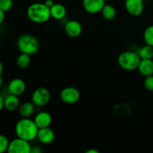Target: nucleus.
Returning a JSON list of instances; mask_svg holds the SVG:
<instances>
[{"instance_id": "nucleus-6", "label": "nucleus", "mask_w": 153, "mask_h": 153, "mask_svg": "<svg viewBox=\"0 0 153 153\" xmlns=\"http://www.w3.org/2000/svg\"><path fill=\"white\" fill-rule=\"evenodd\" d=\"M31 146L29 141L16 137L10 141L7 149L8 153H31Z\"/></svg>"}, {"instance_id": "nucleus-3", "label": "nucleus", "mask_w": 153, "mask_h": 153, "mask_svg": "<svg viewBox=\"0 0 153 153\" xmlns=\"http://www.w3.org/2000/svg\"><path fill=\"white\" fill-rule=\"evenodd\" d=\"M16 46L20 52L31 55L37 53L40 44L37 37L25 34L19 36L16 41Z\"/></svg>"}, {"instance_id": "nucleus-19", "label": "nucleus", "mask_w": 153, "mask_h": 153, "mask_svg": "<svg viewBox=\"0 0 153 153\" xmlns=\"http://www.w3.org/2000/svg\"><path fill=\"white\" fill-rule=\"evenodd\" d=\"M140 59H152L153 58V47L146 44L142 46L137 51H136Z\"/></svg>"}, {"instance_id": "nucleus-10", "label": "nucleus", "mask_w": 153, "mask_h": 153, "mask_svg": "<svg viewBox=\"0 0 153 153\" xmlns=\"http://www.w3.org/2000/svg\"><path fill=\"white\" fill-rule=\"evenodd\" d=\"M25 88H26V85H25V82L19 78L12 79L9 82L8 86H7L9 94L18 96V97L22 95L25 92Z\"/></svg>"}, {"instance_id": "nucleus-20", "label": "nucleus", "mask_w": 153, "mask_h": 153, "mask_svg": "<svg viewBox=\"0 0 153 153\" xmlns=\"http://www.w3.org/2000/svg\"><path fill=\"white\" fill-rule=\"evenodd\" d=\"M31 64V58L30 55L25 53H22L16 58V64L19 68L25 69L27 68Z\"/></svg>"}, {"instance_id": "nucleus-16", "label": "nucleus", "mask_w": 153, "mask_h": 153, "mask_svg": "<svg viewBox=\"0 0 153 153\" xmlns=\"http://www.w3.org/2000/svg\"><path fill=\"white\" fill-rule=\"evenodd\" d=\"M50 14L51 17H52L53 19L61 20L65 17L66 14H67V10L63 4H59V3H55L50 7Z\"/></svg>"}, {"instance_id": "nucleus-23", "label": "nucleus", "mask_w": 153, "mask_h": 153, "mask_svg": "<svg viewBox=\"0 0 153 153\" xmlns=\"http://www.w3.org/2000/svg\"><path fill=\"white\" fill-rule=\"evenodd\" d=\"M13 7V0H0V9L4 12L10 10Z\"/></svg>"}, {"instance_id": "nucleus-9", "label": "nucleus", "mask_w": 153, "mask_h": 153, "mask_svg": "<svg viewBox=\"0 0 153 153\" xmlns=\"http://www.w3.org/2000/svg\"><path fill=\"white\" fill-rule=\"evenodd\" d=\"M105 4V0H83L82 1L84 9L88 13L93 14L100 13Z\"/></svg>"}, {"instance_id": "nucleus-22", "label": "nucleus", "mask_w": 153, "mask_h": 153, "mask_svg": "<svg viewBox=\"0 0 153 153\" xmlns=\"http://www.w3.org/2000/svg\"><path fill=\"white\" fill-rule=\"evenodd\" d=\"M9 143L10 141L5 135L0 134V153L7 152Z\"/></svg>"}, {"instance_id": "nucleus-30", "label": "nucleus", "mask_w": 153, "mask_h": 153, "mask_svg": "<svg viewBox=\"0 0 153 153\" xmlns=\"http://www.w3.org/2000/svg\"><path fill=\"white\" fill-rule=\"evenodd\" d=\"M3 69H4V67H3L2 63H1V61H0V75L2 74V73H3Z\"/></svg>"}, {"instance_id": "nucleus-24", "label": "nucleus", "mask_w": 153, "mask_h": 153, "mask_svg": "<svg viewBox=\"0 0 153 153\" xmlns=\"http://www.w3.org/2000/svg\"><path fill=\"white\" fill-rule=\"evenodd\" d=\"M143 85H144L145 88L147 91L153 92V75L145 77Z\"/></svg>"}, {"instance_id": "nucleus-18", "label": "nucleus", "mask_w": 153, "mask_h": 153, "mask_svg": "<svg viewBox=\"0 0 153 153\" xmlns=\"http://www.w3.org/2000/svg\"><path fill=\"white\" fill-rule=\"evenodd\" d=\"M102 16L106 20H112L115 18L117 15V11L113 5L109 4H105L101 11Z\"/></svg>"}, {"instance_id": "nucleus-29", "label": "nucleus", "mask_w": 153, "mask_h": 153, "mask_svg": "<svg viewBox=\"0 0 153 153\" xmlns=\"http://www.w3.org/2000/svg\"><path fill=\"white\" fill-rule=\"evenodd\" d=\"M86 153H99V151L95 149H90L86 151Z\"/></svg>"}, {"instance_id": "nucleus-5", "label": "nucleus", "mask_w": 153, "mask_h": 153, "mask_svg": "<svg viewBox=\"0 0 153 153\" xmlns=\"http://www.w3.org/2000/svg\"><path fill=\"white\" fill-rule=\"evenodd\" d=\"M51 94L46 88H38L33 92L31 95V102L37 107H43L47 105L50 100Z\"/></svg>"}, {"instance_id": "nucleus-27", "label": "nucleus", "mask_w": 153, "mask_h": 153, "mask_svg": "<svg viewBox=\"0 0 153 153\" xmlns=\"http://www.w3.org/2000/svg\"><path fill=\"white\" fill-rule=\"evenodd\" d=\"M44 4H46L47 7H49V8H50V7H52L54 4H55V2H54L53 0H46L44 2Z\"/></svg>"}, {"instance_id": "nucleus-8", "label": "nucleus", "mask_w": 153, "mask_h": 153, "mask_svg": "<svg viewBox=\"0 0 153 153\" xmlns=\"http://www.w3.org/2000/svg\"><path fill=\"white\" fill-rule=\"evenodd\" d=\"M125 7L131 16H138L142 14L144 8L143 0H126Z\"/></svg>"}, {"instance_id": "nucleus-2", "label": "nucleus", "mask_w": 153, "mask_h": 153, "mask_svg": "<svg viewBox=\"0 0 153 153\" xmlns=\"http://www.w3.org/2000/svg\"><path fill=\"white\" fill-rule=\"evenodd\" d=\"M27 16L35 23H45L51 18L50 8L44 3H33L27 9Z\"/></svg>"}, {"instance_id": "nucleus-1", "label": "nucleus", "mask_w": 153, "mask_h": 153, "mask_svg": "<svg viewBox=\"0 0 153 153\" xmlns=\"http://www.w3.org/2000/svg\"><path fill=\"white\" fill-rule=\"evenodd\" d=\"M39 128L34 120L29 117H22L15 126V133L18 137L28 141H31L37 138Z\"/></svg>"}, {"instance_id": "nucleus-32", "label": "nucleus", "mask_w": 153, "mask_h": 153, "mask_svg": "<svg viewBox=\"0 0 153 153\" xmlns=\"http://www.w3.org/2000/svg\"><path fill=\"white\" fill-rule=\"evenodd\" d=\"M105 1H111V0H105Z\"/></svg>"}, {"instance_id": "nucleus-14", "label": "nucleus", "mask_w": 153, "mask_h": 153, "mask_svg": "<svg viewBox=\"0 0 153 153\" xmlns=\"http://www.w3.org/2000/svg\"><path fill=\"white\" fill-rule=\"evenodd\" d=\"M20 105L18 96L10 94L4 98V108L8 111H14L17 110Z\"/></svg>"}, {"instance_id": "nucleus-21", "label": "nucleus", "mask_w": 153, "mask_h": 153, "mask_svg": "<svg viewBox=\"0 0 153 153\" xmlns=\"http://www.w3.org/2000/svg\"><path fill=\"white\" fill-rule=\"evenodd\" d=\"M143 40L146 44L153 47V25H149L145 29L143 33Z\"/></svg>"}, {"instance_id": "nucleus-7", "label": "nucleus", "mask_w": 153, "mask_h": 153, "mask_svg": "<svg viewBox=\"0 0 153 153\" xmlns=\"http://www.w3.org/2000/svg\"><path fill=\"white\" fill-rule=\"evenodd\" d=\"M60 98L66 104H74L80 99V92L74 87H67L61 91Z\"/></svg>"}, {"instance_id": "nucleus-4", "label": "nucleus", "mask_w": 153, "mask_h": 153, "mask_svg": "<svg viewBox=\"0 0 153 153\" xmlns=\"http://www.w3.org/2000/svg\"><path fill=\"white\" fill-rule=\"evenodd\" d=\"M140 58L137 52L126 51L123 52L118 57V64L123 70L133 71L137 70L140 62Z\"/></svg>"}, {"instance_id": "nucleus-11", "label": "nucleus", "mask_w": 153, "mask_h": 153, "mask_svg": "<svg viewBox=\"0 0 153 153\" xmlns=\"http://www.w3.org/2000/svg\"><path fill=\"white\" fill-rule=\"evenodd\" d=\"M66 34L70 37H77L82 32V26L77 20H69L66 22L64 26Z\"/></svg>"}, {"instance_id": "nucleus-26", "label": "nucleus", "mask_w": 153, "mask_h": 153, "mask_svg": "<svg viewBox=\"0 0 153 153\" xmlns=\"http://www.w3.org/2000/svg\"><path fill=\"white\" fill-rule=\"evenodd\" d=\"M4 13H5V12H4L2 10L0 9V25H1L4 20V18H5Z\"/></svg>"}, {"instance_id": "nucleus-25", "label": "nucleus", "mask_w": 153, "mask_h": 153, "mask_svg": "<svg viewBox=\"0 0 153 153\" xmlns=\"http://www.w3.org/2000/svg\"><path fill=\"white\" fill-rule=\"evenodd\" d=\"M42 149L39 146H31V153H41Z\"/></svg>"}, {"instance_id": "nucleus-12", "label": "nucleus", "mask_w": 153, "mask_h": 153, "mask_svg": "<svg viewBox=\"0 0 153 153\" xmlns=\"http://www.w3.org/2000/svg\"><path fill=\"white\" fill-rule=\"evenodd\" d=\"M55 132L49 127L39 128L37 138L43 144H50L55 140Z\"/></svg>"}, {"instance_id": "nucleus-31", "label": "nucleus", "mask_w": 153, "mask_h": 153, "mask_svg": "<svg viewBox=\"0 0 153 153\" xmlns=\"http://www.w3.org/2000/svg\"><path fill=\"white\" fill-rule=\"evenodd\" d=\"M2 84H3V78L1 76V75H0V88L2 86Z\"/></svg>"}, {"instance_id": "nucleus-13", "label": "nucleus", "mask_w": 153, "mask_h": 153, "mask_svg": "<svg viewBox=\"0 0 153 153\" xmlns=\"http://www.w3.org/2000/svg\"><path fill=\"white\" fill-rule=\"evenodd\" d=\"M52 116L47 111H40L36 114L34 121L39 128L49 127L52 123Z\"/></svg>"}, {"instance_id": "nucleus-17", "label": "nucleus", "mask_w": 153, "mask_h": 153, "mask_svg": "<svg viewBox=\"0 0 153 153\" xmlns=\"http://www.w3.org/2000/svg\"><path fill=\"white\" fill-rule=\"evenodd\" d=\"M35 105L32 102H25L19 107V113L22 117H30L35 111Z\"/></svg>"}, {"instance_id": "nucleus-28", "label": "nucleus", "mask_w": 153, "mask_h": 153, "mask_svg": "<svg viewBox=\"0 0 153 153\" xmlns=\"http://www.w3.org/2000/svg\"><path fill=\"white\" fill-rule=\"evenodd\" d=\"M4 108V98L0 95V111Z\"/></svg>"}, {"instance_id": "nucleus-15", "label": "nucleus", "mask_w": 153, "mask_h": 153, "mask_svg": "<svg viewBox=\"0 0 153 153\" xmlns=\"http://www.w3.org/2000/svg\"><path fill=\"white\" fill-rule=\"evenodd\" d=\"M139 73L144 77L153 75V60L141 59L137 67Z\"/></svg>"}]
</instances>
